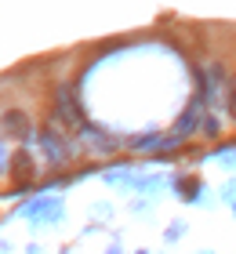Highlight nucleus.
<instances>
[{"label": "nucleus", "instance_id": "f03ea898", "mask_svg": "<svg viewBox=\"0 0 236 254\" xmlns=\"http://www.w3.org/2000/svg\"><path fill=\"white\" fill-rule=\"evenodd\" d=\"M37 142H40V153H44V160L47 164H66L69 160V145H66V138L55 131V127H44V131L37 134Z\"/></svg>", "mask_w": 236, "mask_h": 254}, {"label": "nucleus", "instance_id": "39448f33", "mask_svg": "<svg viewBox=\"0 0 236 254\" xmlns=\"http://www.w3.org/2000/svg\"><path fill=\"white\" fill-rule=\"evenodd\" d=\"M229 113L236 117V87H233V95H229Z\"/></svg>", "mask_w": 236, "mask_h": 254}, {"label": "nucleus", "instance_id": "20e7f679", "mask_svg": "<svg viewBox=\"0 0 236 254\" xmlns=\"http://www.w3.org/2000/svg\"><path fill=\"white\" fill-rule=\"evenodd\" d=\"M11 171H15L18 178H29L33 175V156L22 149V153H15V160H11Z\"/></svg>", "mask_w": 236, "mask_h": 254}, {"label": "nucleus", "instance_id": "7ed1b4c3", "mask_svg": "<svg viewBox=\"0 0 236 254\" xmlns=\"http://www.w3.org/2000/svg\"><path fill=\"white\" fill-rule=\"evenodd\" d=\"M0 124H4V131H7L11 138H29V127H33V124H29V117H26L22 109H7Z\"/></svg>", "mask_w": 236, "mask_h": 254}, {"label": "nucleus", "instance_id": "f257e3e1", "mask_svg": "<svg viewBox=\"0 0 236 254\" xmlns=\"http://www.w3.org/2000/svg\"><path fill=\"white\" fill-rule=\"evenodd\" d=\"M55 120L66 124V127H73V131H80V127H84V113H80V106H77V98H73V91H69V87H58Z\"/></svg>", "mask_w": 236, "mask_h": 254}]
</instances>
